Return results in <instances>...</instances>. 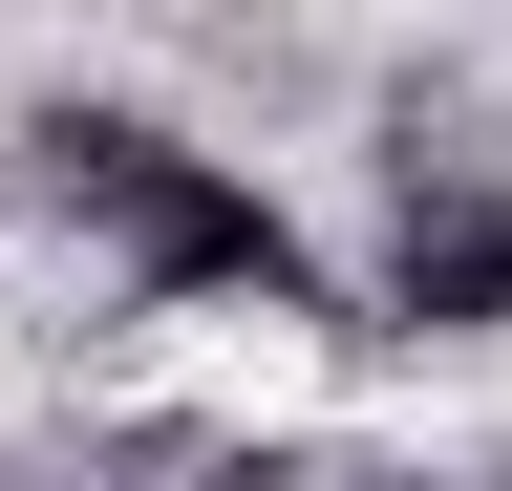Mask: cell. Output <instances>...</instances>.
<instances>
[{"label": "cell", "instance_id": "obj_1", "mask_svg": "<svg viewBox=\"0 0 512 491\" xmlns=\"http://www.w3.org/2000/svg\"><path fill=\"white\" fill-rule=\"evenodd\" d=\"M22 193L43 214H86L128 299H256V321H320V342H363V299L320 278V235L256 193L235 150H192L171 107H107V86H43L22 107Z\"/></svg>", "mask_w": 512, "mask_h": 491}, {"label": "cell", "instance_id": "obj_3", "mask_svg": "<svg viewBox=\"0 0 512 491\" xmlns=\"http://www.w3.org/2000/svg\"><path fill=\"white\" fill-rule=\"evenodd\" d=\"M0 214H43V193H22V129H0Z\"/></svg>", "mask_w": 512, "mask_h": 491}, {"label": "cell", "instance_id": "obj_2", "mask_svg": "<svg viewBox=\"0 0 512 491\" xmlns=\"http://www.w3.org/2000/svg\"><path fill=\"white\" fill-rule=\"evenodd\" d=\"M363 342H512V150H384Z\"/></svg>", "mask_w": 512, "mask_h": 491}]
</instances>
